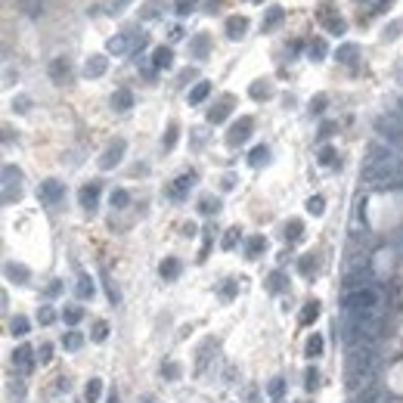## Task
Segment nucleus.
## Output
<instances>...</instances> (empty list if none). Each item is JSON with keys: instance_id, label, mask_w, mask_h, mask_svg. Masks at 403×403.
<instances>
[{"instance_id": "f257e3e1", "label": "nucleus", "mask_w": 403, "mask_h": 403, "mask_svg": "<svg viewBox=\"0 0 403 403\" xmlns=\"http://www.w3.org/2000/svg\"><path fill=\"white\" fill-rule=\"evenodd\" d=\"M400 155L384 143H372L369 146V155H366V164H363V177L375 183V186H384V183H397V174H400Z\"/></svg>"}, {"instance_id": "f03ea898", "label": "nucleus", "mask_w": 403, "mask_h": 403, "mask_svg": "<svg viewBox=\"0 0 403 403\" xmlns=\"http://www.w3.org/2000/svg\"><path fill=\"white\" fill-rule=\"evenodd\" d=\"M381 298L372 285H357V288H347L344 298H341V307L344 314H366V310H378Z\"/></svg>"}, {"instance_id": "7ed1b4c3", "label": "nucleus", "mask_w": 403, "mask_h": 403, "mask_svg": "<svg viewBox=\"0 0 403 403\" xmlns=\"http://www.w3.org/2000/svg\"><path fill=\"white\" fill-rule=\"evenodd\" d=\"M251 131H254V121L245 115V118H239V121H236V124L230 127V134H227V143H230V146H242V143L251 137Z\"/></svg>"}, {"instance_id": "20e7f679", "label": "nucleus", "mask_w": 403, "mask_h": 403, "mask_svg": "<svg viewBox=\"0 0 403 403\" xmlns=\"http://www.w3.org/2000/svg\"><path fill=\"white\" fill-rule=\"evenodd\" d=\"M124 149H127V143H124V140H115V143L99 155V168H103V171H112L115 164L124 158Z\"/></svg>"}, {"instance_id": "39448f33", "label": "nucleus", "mask_w": 403, "mask_h": 403, "mask_svg": "<svg viewBox=\"0 0 403 403\" xmlns=\"http://www.w3.org/2000/svg\"><path fill=\"white\" fill-rule=\"evenodd\" d=\"M19 180H22L19 168L7 164V168H4V201H13V195L19 198Z\"/></svg>"}, {"instance_id": "423d86ee", "label": "nucleus", "mask_w": 403, "mask_h": 403, "mask_svg": "<svg viewBox=\"0 0 403 403\" xmlns=\"http://www.w3.org/2000/svg\"><path fill=\"white\" fill-rule=\"evenodd\" d=\"M62 183L59 180H44L41 183V189H38V195H41V201H47V205H56V201L62 198Z\"/></svg>"}, {"instance_id": "0eeeda50", "label": "nucleus", "mask_w": 403, "mask_h": 403, "mask_svg": "<svg viewBox=\"0 0 403 403\" xmlns=\"http://www.w3.org/2000/svg\"><path fill=\"white\" fill-rule=\"evenodd\" d=\"M78 198H81V205H84L87 211H93L96 201H99V183H87V186H81Z\"/></svg>"}, {"instance_id": "6e6552de", "label": "nucleus", "mask_w": 403, "mask_h": 403, "mask_svg": "<svg viewBox=\"0 0 403 403\" xmlns=\"http://www.w3.org/2000/svg\"><path fill=\"white\" fill-rule=\"evenodd\" d=\"M245 28H248L245 16H230V19H227V38L230 41H239L242 34H245Z\"/></svg>"}, {"instance_id": "1a4fd4ad", "label": "nucleus", "mask_w": 403, "mask_h": 403, "mask_svg": "<svg viewBox=\"0 0 403 403\" xmlns=\"http://www.w3.org/2000/svg\"><path fill=\"white\" fill-rule=\"evenodd\" d=\"M106 68H109V59H106V56H90L87 65H84V75H87V78H103Z\"/></svg>"}, {"instance_id": "9d476101", "label": "nucleus", "mask_w": 403, "mask_h": 403, "mask_svg": "<svg viewBox=\"0 0 403 403\" xmlns=\"http://www.w3.org/2000/svg\"><path fill=\"white\" fill-rule=\"evenodd\" d=\"M230 106H233V96H224L217 106H211V109H208V121H211V124H221V121L230 115Z\"/></svg>"}, {"instance_id": "9b49d317", "label": "nucleus", "mask_w": 403, "mask_h": 403, "mask_svg": "<svg viewBox=\"0 0 403 403\" xmlns=\"http://www.w3.org/2000/svg\"><path fill=\"white\" fill-rule=\"evenodd\" d=\"M31 360H34V351H31L28 344H19V347H16V354H13V363L19 366L22 372H28V369H31Z\"/></svg>"}, {"instance_id": "f8f14e48", "label": "nucleus", "mask_w": 403, "mask_h": 403, "mask_svg": "<svg viewBox=\"0 0 403 403\" xmlns=\"http://www.w3.org/2000/svg\"><path fill=\"white\" fill-rule=\"evenodd\" d=\"M68 71H71L68 59H65V56H59V59H53V65H50V78L56 81V84H62V81L68 78Z\"/></svg>"}, {"instance_id": "ddd939ff", "label": "nucleus", "mask_w": 403, "mask_h": 403, "mask_svg": "<svg viewBox=\"0 0 403 403\" xmlns=\"http://www.w3.org/2000/svg\"><path fill=\"white\" fill-rule=\"evenodd\" d=\"M192 183H195V174H192V171H189V174H183V177H177V180H174V186H171V198H183Z\"/></svg>"}, {"instance_id": "4468645a", "label": "nucleus", "mask_w": 403, "mask_h": 403, "mask_svg": "<svg viewBox=\"0 0 403 403\" xmlns=\"http://www.w3.org/2000/svg\"><path fill=\"white\" fill-rule=\"evenodd\" d=\"M208 47H211V38H208V34H195L192 44H189V53H192L195 59H205V56H208Z\"/></svg>"}, {"instance_id": "2eb2a0df", "label": "nucleus", "mask_w": 403, "mask_h": 403, "mask_svg": "<svg viewBox=\"0 0 403 403\" xmlns=\"http://www.w3.org/2000/svg\"><path fill=\"white\" fill-rule=\"evenodd\" d=\"M357 56H360V47H357V44H341V47H338V53H335V59H338V62H344V65H354V62H357Z\"/></svg>"}, {"instance_id": "dca6fc26", "label": "nucleus", "mask_w": 403, "mask_h": 403, "mask_svg": "<svg viewBox=\"0 0 403 403\" xmlns=\"http://www.w3.org/2000/svg\"><path fill=\"white\" fill-rule=\"evenodd\" d=\"M282 19H285V10H282V7H270L267 16H264V22H261V28H264V31H273Z\"/></svg>"}, {"instance_id": "f3484780", "label": "nucleus", "mask_w": 403, "mask_h": 403, "mask_svg": "<svg viewBox=\"0 0 403 403\" xmlns=\"http://www.w3.org/2000/svg\"><path fill=\"white\" fill-rule=\"evenodd\" d=\"M354 403H381V388L378 384H369V388H363L354 394Z\"/></svg>"}, {"instance_id": "a211bd4d", "label": "nucleus", "mask_w": 403, "mask_h": 403, "mask_svg": "<svg viewBox=\"0 0 403 403\" xmlns=\"http://www.w3.org/2000/svg\"><path fill=\"white\" fill-rule=\"evenodd\" d=\"M131 106H134V93H131V90H115V96H112V109H115V112H127Z\"/></svg>"}, {"instance_id": "6ab92c4d", "label": "nucleus", "mask_w": 403, "mask_h": 403, "mask_svg": "<svg viewBox=\"0 0 403 403\" xmlns=\"http://www.w3.org/2000/svg\"><path fill=\"white\" fill-rule=\"evenodd\" d=\"M171 62H174L171 47H158V50L152 53V65H155V68H171Z\"/></svg>"}, {"instance_id": "aec40b11", "label": "nucleus", "mask_w": 403, "mask_h": 403, "mask_svg": "<svg viewBox=\"0 0 403 403\" xmlns=\"http://www.w3.org/2000/svg\"><path fill=\"white\" fill-rule=\"evenodd\" d=\"M320 19H323V25H326L329 31H332V34H344V28H347V25H344V19H341V16H329L326 10L320 13Z\"/></svg>"}, {"instance_id": "412c9836", "label": "nucleus", "mask_w": 403, "mask_h": 403, "mask_svg": "<svg viewBox=\"0 0 403 403\" xmlns=\"http://www.w3.org/2000/svg\"><path fill=\"white\" fill-rule=\"evenodd\" d=\"M158 273H161V279H177L180 276V261L177 258H168V261L158 267Z\"/></svg>"}, {"instance_id": "4be33fe9", "label": "nucleus", "mask_w": 403, "mask_h": 403, "mask_svg": "<svg viewBox=\"0 0 403 403\" xmlns=\"http://www.w3.org/2000/svg\"><path fill=\"white\" fill-rule=\"evenodd\" d=\"M267 394H270V400H276V403H282V397H285V378L282 375H276L270 381V388H267Z\"/></svg>"}, {"instance_id": "5701e85b", "label": "nucleus", "mask_w": 403, "mask_h": 403, "mask_svg": "<svg viewBox=\"0 0 403 403\" xmlns=\"http://www.w3.org/2000/svg\"><path fill=\"white\" fill-rule=\"evenodd\" d=\"M93 279L87 276V273H78V298H93Z\"/></svg>"}, {"instance_id": "b1692460", "label": "nucleus", "mask_w": 403, "mask_h": 403, "mask_svg": "<svg viewBox=\"0 0 403 403\" xmlns=\"http://www.w3.org/2000/svg\"><path fill=\"white\" fill-rule=\"evenodd\" d=\"M208 93H211V84H208V81H198V84L189 90V103H192V106H198V103L205 99Z\"/></svg>"}, {"instance_id": "393cba45", "label": "nucleus", "mask_w": 403, "mask_h": 403, "mask_svg": "<svg viewBox=\"0 0 403 403\" xmlns=\"http://www.w3.org/2000/svg\"><path fill=\"white\" fill-rule=\"evenodd\" d=\"M99 394H103V381H99V378H90V381H87V388H84L87 403H96V400H99Z\"/></svg>"}, {"instance_id": "a878e982", "label": "nucleus", "mask_w": 403, "mask_h": 403, "mask_svg": "<svg viewBox=\"0 0 403 403\" xmlns=\"http://www.w3.org/2000/svg\"><path fill=\"white\" fill-rule=\"evenodd\" d=\"M267 248V242H264V236H251V239H248V245H245V254H248V258H258V254Z\"/></svg>"}, {"instance_id": "bb28decb", "label": "nucleus", "mask_w": 403, "mask_h": 403, "mask_svg": "<svg viewBox=\"0 0 403 403\" xmlns=\"http://www.w3.org/2000/svg\"><path fill=\"white\" fill-rule=\"evenodd\" d=\"M248 93H251L254 99H270V93H273V90H270V84H267V81H254Z\"/></svg>"}, {"instance_id": "cd10ccee", "label": "nucleus", "mask_w": 403, "mask_h": 403, "mask_svg": "<svg viewBox=\"0 0 403 403\" xmlns=\"http://www.w3.org/2000/svg\"><path fill=\"white\" fill-rule=\"evenodd\" d=\"M270 158V149H267V146H254V149H251V155H248V161L254 164V168H261V164Z\"/></svg>"}, {"instance_id": "c85d7f7f", "label": "nucleus", "mask_w": 403, "mask_h": 403, "mask_svg": "<svg viewBox=\"0 0 403 403\" xmlns=\"http://www.w3.org/2000/svg\"><path fill=\"white\" fill-rule=\"evenodd\" d=\"M7 276L16 279V282H28V270L22 264H7Z\"/></svg>"}, {"instance_id": "c756f323", "label": "nucleus", "mask_w": 403, "mask_h": 403, "mask_svg": "<svg viewBox=\"0 0 403 403\" xmlns=\"http://www.w3.org/2000/svg\"><path fill=\"white\" fill-rule=\"evenodd\" d=\"M317 317H320V301H307L301 310V323H314Z\"/></svg>"}, {"instance_id": "7c9ffc66", "label": "nucleus", "mask_w": 403, "mask_h": 403, "mask_svg": "<svg viewBox=\"0 0 403 403\" xmlns=\"http://www.w3.org/2000/svg\"><path fill=\"white\" fill-rule=\"evenodd\" d=\"M301 233H304V224H301V221H288V224H285V239H288V242H298Z\"/></svg>"}, {"instance_id": "2f4dec72", "label": "nucleus", "mask_w": 403, "mask_h": 403, "mask_svg": "<svg viewBox=\"0 0 403 403\" xmlns=\"http://www.w3.org/2000/svg\"><path fill=\"white\" fill-rule=\"evenodd\" d=\"M304 351H307V357H320L323 354V338L320 335H310L307 344H304Z\"/></svg>"}, {"instance_id": "473e14b6", "label": "nucleus", "mask_w": 403, "mask_h": 403, "mask_svg": "<svg viewBox=\"0 0 403 403\" xmlns=\"http://www.w3.org/2000/svg\"><path fill=\"white\" fill-rule=\"evenodd\" d=\"M81 344H84V335H81V332H68V335L62 338V347H65V351H78Z\"/></svg>"}, {"instance_id": "72a5a7b5", "label": "nucleus", "mask_w": 403, "mask_h": 403, "mask_svg": "<svg viewBox=\"0 0 403 403\" xmlns=\"http://www.w3.org/2000/svg\"><path fill=\"white\" fill-rule=\"evenodd\" d=\"M158 10H161V4H158V0H146V4H143V10H140V19H155V16H158Z\"/></svg>"}, {"instance_id": "f704fd0d", "label": "nucleus", "mask_w": 403, "mask_h": 403, "mask_svg": "<svg viewBox=\"0 0 403 403\" xmlns=\"http://www.w3.org/2000/svg\"><path fill=\"white\" fill-rule=\"evenodd\" d=\"M317 384H320V372L310 366V369L304 372V391H317Z\"/></svg>"}, {"instance_id": "c9c22d12", "label": "nucleus", "mask_w": 403, "mask_h": 403, "mask_svg": "<svg viewBox=\"0 0 403 403\" xmlns=\"http://www.w3.org/2000/svg\"><path fill=\"white\" fill-rule=\"evenodd\" d=\"M81 317H84V310H81V307H65V310H62V320H65L68 326L81 323Z\"/></svg>"}, {"instance_id": "e433bc0d", "label": "nucleus", "mask_w": 403, "mask_h": 403, "mask_svg": "<svg viewBox=\"0 0 403 403\" xmlns=\"http://www.w3.org/2000/svg\"><path fill=\"white\" fill-rule=\"evenodd\" d=\"M267 282H270V291H285V288H288V285H285V276H282L279 270H276V273H270V279H267Z\"/></svg>"}, {"instance_id": "4c0bfd02", "label": "nucleus", "mask_w": 403, "mask_h": 403, "mask_svg": "<svg viewBox=\"0 0 403 403\" xmlns=\"http://www.w3.org/2000/svg\"><path fill=\"white\" fill-rule=\"evenodd\" d=\"M198 211H201V214H214V211H221V201L208 195V198H201V201H198Z\"/></svg>"}, {"instance_id": "58836bf2", "label": "nucleus", "mask_w": 403, "mask_h": 403, "mask_svg": "<svg viewBox=\"0 0 403 403\" xmlns=\"http://www.w3.org/2000/svg\"><path fill=\"white\" fill-rule=\"evenodd\" d=\"M131 205V195H127L124 189H115L112 192V208H127Z\"/></svg>"}, {"instance_id": "ea45409f", "label": "nucleus", "mask_w": 403, "mask_h": 403, "mask_svg": "<svg viewBox=\"0 0 403 403\" xmlns=\"http://www.w3.org/2000/svg\"><path fill=\"white\" fill-rule=\"evenodd\" d=\"M307 211H310V214H323V211H326V201H323V195L307 198Z\"/></svg>"}, {"instance_id": "a19ab883", "label": "nucleus", "mask_w": 403, "mask_h": 403, "mask_svg": "<svg viewBox=\"0 0 403 403\" xmlns=\"http://www.w3.org/2000/svg\"><path fill=\"white\" fill-rule=\"evenodd\" d=\"M298 267H301V273H304V276H310V273L317 270V258H314V254H304Z\"/></svg>"}, {"instance_id": "79ce46f5", "label": "nucleus", "mask_w": 403, "mask_h": 403, "mask_svg": "<svg viewBox=\"0 0 403 403\" xmlns=\"http://www.w3.org/2000/svg\"><path fill=\"white\" fill-rule=\"evenodd\" d=\"M307 53H310V59H323V56H326V41H320V38H317L314 44H310V50H307Z\"/></svg>"}, {"instance_id": "37998d69", "label": "nucleus", "mask_w": 403, "mask_h": 403, "mask_svg": "<svg viewBox=\"0 0 403 403\" xmlns=\"http://www.w3.org/2000/svg\"><path fill=\"white\" fill-rule=\"evenodd\" d=\"M13 335H19V338L28 335V320H25V317H16V320H13Z\"/></svg>"}, {"instance_id": "c03bdc74", "label": "nucleus", "mask_w": 403, "mask_h": 403, "mask_svg": "<svg viewBox=\"0 0 403 403\" xmlns=\"http://www.w3.org/2000/svg\"><path fill=\"white\" fill-rule=\"evenodd\" d=\"M403 31V19H397V22H391L388 28H384V41H394L397 38V34Z\"/></svg>"}, {"instance_id": "a18cd8bd", "label": "nucleus", "mask_w": 403, "mask_h": 403, "mask_svg": "<svg viewBox=\"0 0 403 403\" xmlns=\"http://www.w3.org/2000/svg\"><path fill=\"white\" fill-rule=\"evenodd\" d=\"M236 288H239V282H236V279H227V282H224V288H221V298H227V301H230V298L236 295Z\"/></svg>"}, {"instance_id": "49530a36", "label": "nucleus", "mask_w": 403, "mask_h": 403, "mask_svg": "<svg viewBox=\"0 0 403 403\" xmlns=\"http://www.w3.org/2000/svg\"><path fill=\"white\" fill-rule=\"evenodd\" d=\"M195 10V0H177V16H189Z\"/></svg>"}, {"instance_id": "de8ad7c7", "label": "nucleus", "mask_w": 403, "mask_h": 403, "mask_svg": "<svg viewBox=\"0 0 403 403\" xmlns=\"http://www.w3.org/2000/svg\"><path fill=\"white\" fill-rule=\"evenodd\" d=\"M131 4V0H109V13L112 16H118V13H124V7Z\"/></svg>"}, {"instance_id": "09e8293b", "label": "nucleus", "mask_w": 403, "mask_h": 403, "mask_svg": "<svg viewBox=\"0 0 403 403\" xmlns=\"http://www.w3.org/2000/svg\"><path fill=\"white\" fill-rule=\"evenodd\" d=\"M106 335H109V326L106 323H96L93 326V341H106Z\"/></svg>"}, {"instance_id": "8fccbe9b", "label": "nucleus", "mask_w": 403, "mask_h": 403, "mask_svg": "<svg viewBox=\"0 0 403 403\" xmlns=\"http://www.w3.org/2000/svg\"><path fill=\"white\" fill-rule=\"evenodd\" d=\"M236 239H239V230H236V227H233V230H227V236H224V248H233V245H236Z\"/></svg>"}, {"instance_id": "3c124183", "label": "nucleus", "mask_w": 403, "mask_h": 403, "mask_svg": "<svg viewBox=\"0 0 403 403\" xmlns=\"http://www.w3.org/2000/svg\"><path fill=\"white\" fill-rule=\"evenodd\" d=\"M320 164H335V149H329V146H326V149L320 152Z\"/></svg>"}, {"instance_id": "603ef678", "label": "nucleus", "mask_w": 403, "mask_h": 403, "mask_svg": "<svg viewBox=\"0 0 403 403\" xmlns=\"http://www.w3.org/2000/svg\"><path fill=\"white\" fill-rule=\"evenodd\" d=\"M38 320H41V326H50L53 320H56V314H53V310H50V307H44V310H41V314H38Z\"/></svg>"}, {"instance_id": "864d4df0", "label": "nucleus", "mask_w": 403, "mask_h": 403, "mask_svg": "<svg viewBox=\"0 0 403 403\" xmlns=\"http://www.w3.org/2000/svg\"><path fill=\"white\" fill-rule=\"evenodd\" d=\"M174 143H177V124H171V127H168V137H164V149H171Z\"/></svg>"}, {"instance_id": "5fc2aeb1", "label": "nucleus", "mask_w": 403, "mask_h": 403, "mask_svg": "<svg viewBox=\"0 0 403 403\" xmlns=\"http://www.w3.org/2000/svg\"><path fill=\"white\" fill-rule=\"evenodd\" d=\"M103 276H106V273H103ZM106 288H109V301H112V304H118V298H121V295H118V288H115L112 282H109V276H106Z\"/></svg>"}, {"instance_id": "6e6d98bb", "label": "nucleus", "mask_w": 403, "mask_h": 403, "mask_svg": "<svg viewBox=\"0 0 403 403\" xmlns=\"http://www.w3.org/2000/svg\"><path fill=\"white\" fill-rule=\"evenodd\" d=\"M22 7H25V13H28V16H38V10H41L38 4H34V0H22Z\"/></svg>"}, {"instance_id": "4d7b16f0", "label": "nucleus", "mask_w": 403, "mask_h": 403, "mask_svg": "<svg viewBox=\"0 0 403 403\" xmlns=\"http://www.w3.org/2000/svg\"><path fill=\"white\" fill-rule=\"evenodd\" d=\"M323 109H326V96H317L310 103V112H323Z\"/></svg>"}, {"instance_id": "13d9d810", "label": "nucleus", "mask_w": 403, "mask_h": 403, "mask_svg": "<svg viewBox=\"0 0 403 403\" xmlns=\"http://www.w3.org/2000/svg\"><path fill=\"white\" fill-rule=\"evenodd\" d=\"M161 372H164V375H168V378H177V375H180V369H177V366H174V363H171V366H164V369H161Z\"/></svg>"}, {"instance_id": "bf43d9fd", "label": "nucleus", "mask_w": 403, "mask_h": 403, "mask_svg": "<svg viewBox=\"0 0 403 403\" xmlns=\"http://www.w3.org/2000/svg\"><path fill=\"white\" fill-rule=\"evenodd\" d=\"M50 357H53V347H50V344H44V347H41V360H44V363H50Z\"/></svg>"}, {"instance_id": "052dcab7", "label": "nucleus", "mask_w": 403, "mask_h": 403, "mask_svg": "<svg viewBox=\"0 0 403 403\" xmlns=\"http://www.w3.org/2000/svg\"><path fill=\"white\" fill-rule=\"evenodd\" d=\"M332 127H335V124H323V127H320V137H323V140H326V137H329V134H332Z\"/></svg>"}, {"instance_id": "680f3d73", "label": "nucleus", "mask_w": 403, "mask_h": 403, "mask_svg": "<svg viewBox=\"0 0 403 403\" xmlns=\"http://www.w3.org/2000/svg\"><path fill=\"white\" fill-rule=\"evenodd\" d=\"M384 7H391V0H378L375 4V10H384Z\"/></svg>"}, {"instance_id": "e2e57ef3", "label": "nucleus", "mask_w": 403, "mask_h": 403, "mask_svg": "<svg viewBox=\"0 0 403 403\" xmlns=\"http://www.w3.org/2000/svg\"><path fill=\"white\" fill-rule=\"evenodd\" d=\"M109 403H118V400H115V397H112V400H109Z\"/></svg>"}, {"instance_id": "0e129e2a", "label": "nucleus", "mask_w": 403, "mask_h": 403, "mask_svg": "<svg viewBox=\"0 0 403 403\" xmlns=\"http://www.w3.org/2000/svg\"><path fill=\"white\" fill-rule=\"evenodd\" d=\"M381 403H384V400H381Z\"/></svg>"}]
</instances>
